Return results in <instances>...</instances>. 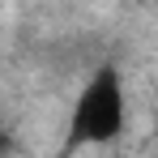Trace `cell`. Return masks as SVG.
I'll use <instances>...</instances> for the list:
<instances>
[{
    "instance_id": "2",
    "label": "cell",
    "mask_w": 158,
    "mask_h": 158,
    "mask_svg": "<svg viewBox=\"0 0 158 158\" xmlns=\"http://www.w3.org/2000/svg\"><path fill=\"white\" fill-rule=\"evenodd\" d=\"M9 150H13V141H9V137L0 132V154H9Z\"/></svg>"
},
{
    "instance_id": "1",
    "label": "cell",
    "mask_w": 158,
    "mask_h": 158,
    "mask_svg": "<svg viewBox=\"0 0 158 158\" xmlns=\"http://www.w3.org/2000/svg\"><path fill=\"white\" fill-rule=\"evenodd\" d=\"M124 132V81L120 73L103 64L94 69L90 81L81 85L77 103H73V120H69V141L64 150H81V145H111Z\"/></svg>"
}]
</instances>
